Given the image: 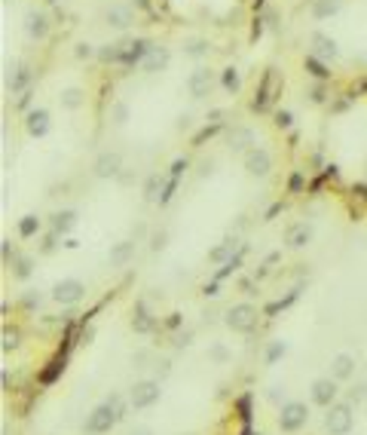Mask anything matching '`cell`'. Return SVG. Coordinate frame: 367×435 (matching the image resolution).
Segmentation results:
<instances>
[{
	"label": "cell",
	"instance_id": "6da1fadb",
	"mask_svg": "<svg viewBox=\"0 0 367 435\" xmlns=\"http://www.w3.org/2000/svg\"><path fill=\"white\" fill-rule=\"evenodd\" d=\"M120 420H123V417H120V411H116L114 401H104V405L92 408V414L86 417L83 430H86L89 435H107L116 423H120Z\"/></svg>",
	"mask_w": 367,
	"mask_h": 435
},
{
	"label": "cell",
	"instance_id": "7a4b0ae2",
	"mask_svg": "<svg viewBox=\"0 0 367 435\" xmlns=\"http://www.w3.org/2000/svg\"><path fill=\"white\" fill-rule=\"evenodd\" d=\"M355 426V411H352V401H333L325 414V430L331 435H349Z\"/></svg>",
	"mask_w": 367,
	"mask_h": 435
},
{
	"label": "cell",
	"instance_id": "3957f363",
	"mask_svg": "<svg viewBox=\"0 0 367 435\" xmlns=\"http://www.w3.org/2000/svg\"><path fill=\"white\" fill-rule=\"evenodd\" d=\"M218 86V71L214 68H208V64H199V68H193L190 71V77H187V92H190V98H205V95H212V89Z\"/></svg>",
	"mask_w": 367,
	"mask_h": 435
},
{
	"label": "cell",
	"instance_id": "277c9868",
	"mask_svg": "<svg viewBox=\"0 0 367 435\" xmlns=\"http://www.w3.org/2000/svg\"><path fill=\"white\" fill-rule=\"evenodd\" d=\"M309 423V408L303 401H285L279 408V430L281 432H300Z\"/></svg>",
	"mask_w": 367,
	"mask_h": 435
},
{
	"label": "cell",
	"instance_id": "5b68a950",
	"mask_svg": "<svg viewBox=\"0 0 367 435\" xmlns=\"http://www.w3.org/2000/svg\"><path fill=\"white\" fill-rule=\"evenodd\" d=\"M162 399V390H160V380H135V386L129 390V405L138 408V411H144V408H153L156 401Z\"/></svg>",
	"mask_w": 367,
	"mask_h": 435
},
{
	"label": "cell",
	"instance_id": "8992f818",
	"mask_svg": "<svg viewBox=\"0 0 367 435\" xmlns=\"http://www.w3.org/2000/svg\"><path fill=\"white\" fill-rule=\"evenodd\" d=\"M227 328L236 334H248L254 331V325H257V307L254 304H236L227 309Z\"/></svg>",
	"mask_w": 367,
	"mask_h": 435
},
{
	"label": "cell",
	"instance_id": "52a82bcc",
	"mask_svg": "<svg viewBox=\"0 0 367 435\" xmlns=\"http://www.w3.org/2000/svg\"><path fill=\"white\" fill-rule=\"evenodd\" d=\"M242 166L251 178H266L273 172V156L266 148H251L248 154H242Z\"/></svg>",
	"mask_w": 367,
	"mask_h": 435
},
{
	"label": "cell",
	"instance_id": "ba28073f",
	"mask_svg": "<svg viewBox=\"0 0 367 435\" xmlns=\"http://www.w3.org/2000/svg\"><path fill=\"white\" fill-rule=\"evenodd\" d=\"M83 294H86V285H83L80 279H62L52 285V301L62 307H74L83 301Z\"/></svg>",
	"mask_w": 367,
	"mask_h": 435
},
{
	"label": "cell",
	"instance_id": "9c48e42d",
	"mask_svg": "<svg viewBox=\"0 0 367 435\" xmlns=\"http://www.w3.org/2000/svg\"><path fill=\"white\" fill-rule=\"evenodd\" d=\"M281 86H285V83H281L279 71L270 68V71H266V77H264V86H260V89H257V95H254L251 108H254V110H264L266 104H273V102H275V95L281 92Z\"/></svg>",
	"mask_w": 367,
	"mask_h": 435
},
{
	"label": "cell",
	"instance_id": "30bf717a",
	"mask_svg": "<svg viewBox=\"0 0 367 435\" xmlns=\"http://www.w3.org/2000/svg\"><path fill=\"white\" fill-rule=\"evenodd\" d=\"M168 62H172V52L160 43H150V49L144 52V58H141L138 68H141L144 74H162V71L168 68Z\"/></svg>",
	"mask_w": 367,
	"mask_h": 435
},
{
	"label": "cell",
	"instance_id": "8fae6325",
	"mask_svg": "<svg viewBox=\"0 0 367 435\" xmlns=\"http://www.w3.org/2000/svg\"><path fill=\"white\" fill-rule=\"evenodd\" d=\"M309 43H312V52L309 56H316L318 62H337L340 58V46L337 40H333L331 34H325V31H312V37H309Z\"/></svg>",
	"mask_w": 367,
	"mask_h": 435
},
{
	"label": "cell",
	"instance_id": "7c38bea8",
	"mask_svg": "<svg viewBox=\"0 0 367 435\" xmlns=\"http://www.w3.org/2000/svg\"><path fill=\"white\" fill-rule=\"evenodd\" d=\"M104 25L107 28H114V31H126V28H132V22H135V10L129 3H110L107 10H104Z\"/></svg>",
	"mask_w": 367,
	"mask_h": 435
},
{
	"label": "cell",
	"instance_id": "4fadbf2b",
	"mask_svg": "<svg viewBox=\"0 0 367 435\" xmlns=\"http://www.w3.org/2000/svg\"><path fill=\"white\" fill-rule=\"evenodd\" d=\"M337 392H340V386H337V380L327 374V377H318V380H312V405H318V408H331L333 401H337Z\"/></svg>",
	"mask_w": 367,
	"mask_h": 435
},
{
	"label": "cell",
	"instance_id": "5bb4252c",
	"mask_svg": "<svg viewBox=\"0 0 367 435\" xmlns=\"http://www.w3.org/2000/svg\"><path fill=\"white\" fill-rule=\"evenodd\" d=\"M227 148L233 154H248L251 148H257V135H254L251 126H233L227 135Z\"/></svg>",
	"mask_w": 367,
	"mask_h": 435
},
{
	"label": "cell",
	"instance_id": "9a60e30c",
	"mask_svg": "<svg viewBox=\"0 0 367 435\" xmlns=\"http://www.w3.org/2000/svg\"><path fill=\"white\" fill-rule=\"evenodd\" d=\"M25 34H28L31 40H37V43L49 37V19H46V12H40V10L25 12Z\"/></svg>",
	"mask_w": 367,
	"mask_h": 435
},
{
	"label": "cell",
	"instance_id": "2e32d148",
	"mask_svg": "<svg viewBox=\"0 0 367 435\" xmlns=\"http://www.w3.org/2000/svg\"><path fill=\"white\" fill-rule=\"evenodd\" d=\"M92 172H95V178H116L123 172V156L116 150H104V154H98Z\"/></svg>",
	"mask_w": 367,
	"mask_h": 435
},
{
	"label": "cell",
	"instance_id": "e0dca14e",
	"mask_svg": "<svg viewBox=\"0 0 367 435\" xmlns=\"http://www.w3.org/2000/svg\"><path fill=\"white\" fill-rule=\"evenodd\" d=\"M49 126H52V120H49V110L46 108H34V110H28V117H25V132H28L31 138L49 135Z\"/></svg>",
	"mask_w": 367,
	"mask_h": 435
},
{
	"label": "cell",
	"instance_id": "ac0fdd59",
	"mask_svg": "<svg viewBox=\"0 0 367 435\" xmlns=\"http://www.w3.org/2000/svg\"><path fill=\"white\" fill-rule=\"evenodd\" d=\"M331 377L337 380V384L355 377V355H349V353H337V355H333V359H331Z\"/></svg>",
	"mask_w": 367,
	"mask_h": 435
},
{
	"label": "cell",
	"instance_id": "d6986e66",
	"mask_svg": "<svg viewBox=\"0 0 367 435\" xmlns=\"http://www.w3.org/2000/svg\"><path fill=\"white\" fill-rule=\"evenodd\" d=\"M129 46L132 43H104L98 46V62L104 64H116V62H129Z\"/></svg>",
	"mask_w": 367,
	"mask_h": 435
},
{
	"label": "cell",
	"instance_id": "ffe728a7",
	"mask_svg": "<svg viewBox=\"0 0 367 435\" xmlns=\"http://www.w3.org/2000/svg\"><path fill=\"white\" fill-rule=\"evenodd\" d=\"M312 239V227L309 224H291L285 230V246L288 248H306Z\"/></svg>",
	"mask_w": 367,
	"mask_h": 435
},
{
	"label": "cell",
	"instance_id": "44dd1931",
	"mask_svg": "<svg viewBox=\"0 0 367 435\" xmlns=\"http://www.w3.org/2000/svg\"><path fill=\"white\" fill-rule=\"evenodd\" d=\"M132 258H135V242L132 239H120V242L110 246V255H107L110 267H126Z\"/></svg>",
	"mask_w": 367,
	"mask_h": 435
},
{
	"label": "cell",
	"instance_id": "7402d4cb",
	"mask_svg": "<svg viewBox=\"0 0 367 435\" xmlns=\"http://www.w3.org/2000/svg\"><path fill=\"white\" fill-rule=\"evenodd\" d=\"M31 80H34V71L28 68V64H16V71H12V77H10V92L12 95H18V92H28L31 89Z\"/></svg>",
	"mask_w": 367,
	"mask_h": 435
},
{
	"label": "cell",
	"instance_id": "603a6c76",
	"mask_svg": "<svg viewBox=\"0 0 367 435\" xmlns=\"http://www.w3.org/2000/svg\"><path fill=\"white\" fill-rule=\"evenodd\" d=\"M49 227H52V233H55V236L71 233V230L77 227V212H74V209H62V212H55L49 217Z\"/></svg>",
	"mask_w": 367,
	"mask_h": 435
},
{
	"label": "cell",
	"instance_id": "cb8c5ba5",
	"mask_svg": "<svg viewBox=\"0 0 367 435\" xmlns=\"http://www.w3.org/2000/svg\"><path fill=\"white\" fill-rule=\"evenodd\" d=\"M340 10H343V0H312V6H309V16L316 19V22H321V19H331V16H337Z\"/></svg>",
	"mask_w": 367,
	"mask_h": 435
},
{
	"label": "cell",
	"instance_id": "d4e9b609",
	"mask_svg": "<svg viewBox=\"0 0 367 435\" xmlns=\"http://www.w3.org/2000/svg\"><path fill=\"white\" fill-rule=\"evenodd\" d=\"M58 102H62L64 110H80L83 104H86V92H83L80 86H68V89H62Z\"/></svg>",
	"mask_w": 367,
	"mask_h": 435
},
{
	"label": "cell",
	"instance_id": "484cf974",
	"mask_svg": "<svg viewBox=\"0 0 367 435\" xmlns=\"http://www.w3.org/2000/svg\"><path fill=\"white\" fill-rule=\"evenodd\" d=\"M236 236H227V239H220V246L218 248H212L208 252V261L212 263H224V261H233V252H236Z\"/></svg>",
	"mask_w": 367,
	"mask_h": 435
},
{
	"label": "cell",
	"instance_id": "4316f807",
	"mask_svg": "<svg viewBox=\"0 0 367 435\" xmlns=\"http://www.w3.org/2000/svg\"><path fill=\"white\" fill-rule=\"evenodd\" d=\"M220 86H224L229 95H236L242 86V77H239V68H233V64H227L224 71H220Z\"/></svg>",
	"mask_w": 367,
	"mask_h": 435
},
{
	"label": "cell",
	"instance_id": "83f0119b",
	"mask_svg": "<svg viewBox=\"0 0 367 435\" xmlns=\"http://www.w3.org/2000/svg\"><path fill=\"white\" fill-rule=\"evenodd\" d=\"M184 56L205 58L208 56V40H202V37H187V40H184Z\"/></svg>",
	"mask_w": 367,
	"mask_h": 435
},
{
	"label": "cell",
	"instance_id": "f1b7e54d",
	"mask_svg": "<svg viewBox=\"0 0 367 435\" xmlns=\"http://www.w3.org/2000/svg\"><path fill=\"white\" fill-rule=\"evenodd\" d=\"M37 230H40V217L37 215H25L22 221H18V236H22V239H31Z\"/></svg>",
	"mask_w": 367,
	"mask_h": 435
},
{
	"label": "cell",
	"instance_id": "f546056e",
	"mask_svg": "<svg viewBox=\"0 0 367 435\" xmlns=\"http://www.w3.org/2000/svg\"><path fill=\"white\" fill-rule=\"evenodd\" d=\"M285 353H288V344H285V340H273V344L266 346L264 362H266V365H275L279 359H285Z\"/></svg>",
	"mask_w": 367,
	"mask_h": 435
},
{
	"label": "cell",
	"instance_id": "4dcf8cb0",
	"mask_svg": "<svg viewBox=\"0 0 367 435\" xmlns=\"http://www.w3.org/2000/svg\"><path fill=\"white\" fill-rule=\"evenodd\" d=\"M160 190H162V178H160V175H150L147 184H144V200L153 202L156 196H160Z\"/></svg>",
	"mask_w": 367,
	"mask_h": 435
},
{
	"label": "cell",
	"instance_id": "1f68e13d",
	"mask_svg": "<svg viewBox=\"0 0 367 435\" xmlns=\"http://www.w3.org/2000/svg\"><path fill=\"white\" fill-rule=\"evenodd\" d=\"M110 120H114V126H126V120H129V104H126V102H116L114 110H110Z\"/></svg>",
	"mask_w": 367,
	"mask_h": 435
},
{
	"label": "cell",
	"instance_id": "d6a6232c",
	"mask_svg": "<svg viewBox=\"0 0 367 435\" xmlns=\"http://www.w3.org/2000/svg\"><path fill=\"white\" fill-rule=\"evenodd\" d=\"M306 71H309L312 77H318V80H327V71H325V62H318L316 56L306 58Z\"/></svg>",
	"mask_w": 367,
	"mask_h": 435
},
{
	"label": "cell",
	"instance_id": "836d02e7",
	"mask_svg": "<svg viewBox=\"0 0 367 435\" xmlns=\"http://www.w3.org/2000/svg\"><path fill=\"white\" fill-rule=\"evenodd\" d=\"M12 267H16V270H12L16 279H28V276H31V258H16V261H12Z\"/></svg>",
	"mask_w": 367,
	"mask_h": 435
},
{
	"label": "cell",
	"instance_id": "e575fe53",
	"mask_svg": "<svg viewBox=\"0 0 367 435\" xmlns=\"http://www.w3.org/2000/svg\"><path fill=\"white\" fill-rule=\"evenodd\" d=\"M16 346H18V331L16 328H3V344H0V349L10 353V349H16Z\"/></svg>",
	"mask_w": 367,
	"mask_h": 435
},
{
	"label": "cell",
	"instance_id": "d590c367",
	"mask_svg": "<svg viewBox=\"0 0 367 435\" xmlns=\"http://www.w3.org/2000/svg\"><path fill=\"white\" fill-rule=\"evenodd\" d=\"M132 325H135V331H138V334H147L150 328H153V319H150V316L141 309V313H138V319L132 322Z\"/></svg>",
	"mask_w": 367,
	"mask_h": 435
},
{
	"label": "cell",
	"instance_id": "8d00e7d4",
	"mask_svg": "<svg viewBox=\"0 0 367 435\" xmlns=\"http://www.w3.org/2000/svg\"><path fill=\"white\" fill-rule=\"evenodd\" d=\"M74 56L77 58H92V56H98V49H92V43H77Z\"/></svg>",
	"mask_w": 367,
	"mask_h": 435
},
{
	"label": "cell",
	"instance_id": "74e56055",
	"mask_svg": "<svg viewBox=\"0 0 367 435\" xmlns=\"http://www.w3.org/2000/svg\"><path fill=\"white\" fill-rule=\"evenodd\" d=\"M291 120H294L291 110H279V114H275V126H279V129H288V126H291Z\"/></svg>",
	"mask_w": 367,
	"mask_h": 435
},
{
	"label": "cell",
	"instance_id": "f35d334b",
	"mask_svg": "<svg viewBox=\"0 0 367 435\" xmlns=\"http://www.w3.org/2000/svg\"><path fill=\"white\" fill-rule=\"evenodd\" d=\"M208 355H212L214 362H227V355H229V353H227V346H220V344H218V346L208 349Z\"/></svg>",
	"mask_w": 367,
	"mask_h": 435
},
{
	"label": "cell",
	"instance_id": "ab89813d",
	"mask_svg": "<svg viewBox=\"0 0 367 435\" xmlns=\"http://www.w3.org/2000/svg\"><path fill=\"white\" fill-rule=\"evenodd\" d=\"M266 395H270V401H279V399H285V386H273V390L266 392Z\"/></svg>",
	"mask_w": 367,
	"mask_h": 435
},
{
	"label": "cell",
	"instance_id": "60d3db41",
	"mask_svg": "<svg viewBox=\"0 0 367 435\" xmlns=\"http://www.w3.org/2000/svg\"><path fill=\"white\" fill-rule=\"evenodd\" d=\"M362 399H364V386H362V384H358V386H355V390H352V392H349V401H362Z\"/></svg>",
	"mask_w": 367,
	"mask_h": 435
},
{
	"label": "cell",
	"instance_id": "b9f144b4",
	"mask_svg": "<svg viewBox=\"0 0 367 435\" xmlns=\"http://www.w3.org/2000/svg\"><path fill=\"white\" fill-rule=\"evenodd\" d=\"M25 307H40V294H25Z\"/></svg>",
	"mask_w": 367,
	"mask_h": 435
},
{
	"label": "cell",
	"instance_id": "7bdbcfd3",
	"mask_svg": "<svg viewBox=\"0 0 367 435\" xmlns=\"http://www.w3.org/2000/svg\"><path fill=\"white\" fill-rule=\"evenodd\" d=\"M132 435H153V432H150L147 426H138V430H132Z\"/></svg>",
	"mask_w": 367,
	"mask_h": 435
},
{
	"label": "cell",
	"instance_id": "ee69618b",
	"mask_svg": "<svg viewBox=\"0 0 367 435\" xmlns=\"http://www.w3.org/2000/svg\"><path fill=\"white\" fill-rule=\"evenodd\" d=\"M178 129L184 132V129H190V117H181V123H178Z\"/></svg>",
	"mask_w": 367,
	"mask_h": 435
},
{
	"label": "cell",
	"instance_id": "f6af8a7d",
	"mask_svg": "<svg viewBox=\"0 0 367 435\" xmlns=\"http://www.w3.org/2000/svg\"><path fill=\"white\" fill-rule=\"evenodd\" d=\"M364 169H367V166H364Z\"/></svg>",
	"mask_w": 367,
	"mask_h": 435
}]
</instances>
